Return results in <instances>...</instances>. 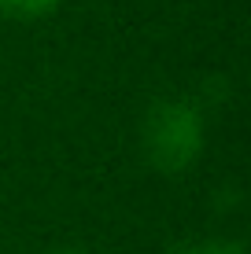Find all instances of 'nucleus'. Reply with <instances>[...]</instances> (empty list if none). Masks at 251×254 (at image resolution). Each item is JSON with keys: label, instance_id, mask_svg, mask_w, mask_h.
<instances>
[{"label": "nucleus", "instance_id": "1", "mask_svg": "<svg viewBox=\"0 0 251 254\" xmlns=\"http://www.w3.org/2000/svg\"><path fill=\"white\" fill-rule=\"evenodd\" d=\"M144 147H148V159L167 173H177L188 162H196L203 147V122L196 107L185 100L155 103L144 126Z\"/></svg>", "mask_w": 251, "mask_h": 254}, {"label": "nucleus", "instance_id": "2", "mask_svg": "<svg viewBox=\"0 0 251 254\" xmlns=\"http://www.w3.org/2000/svg\"><path fill=\"white\" fill-rule=\"evenodd\" d=\"M59 0H0V11L4 15H19V19H33V15L52 11Z\"/></svg>", "mask_w": 251, "mask_h": 254}, {"label": "nucleus", "instance_id": "3", "mask_svg": "<svg viewBox=\"0 0 251 254\" xmlns=\"http://www.w3.org/2000/svg\"><path fill=\"white\" fill-rule=\"evenodd\" d=\"M174 254H244V251L237 243H226V240H203V243H185Z\"/></svg>", "mask_w": 251, "mask_h": 254}, {"label": "nucleus", "instance_id": "4", "mask_svg": "<svg viewBox=\"0 0 251 254\" xmlns=\"http://www.w3.org/2000/svg\"><path fill=\"white\" fill-rule=\"evenodd\" d=\"M56 254H85V251H56Z\"/></svg>", "mask_w": 251, "mask_h": 254}]
</instances>
